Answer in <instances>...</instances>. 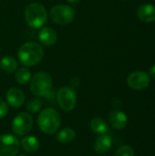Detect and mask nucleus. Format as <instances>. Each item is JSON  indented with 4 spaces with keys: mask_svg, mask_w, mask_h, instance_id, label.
Returning <instances> with one entry per match:
<instances>
[{
    "mask_svg": "<svg viewBox=\"0 0 155 156\" xmlns=\"http://www.w3.org/2000/svg\"><path fill=\"white\" fill-rule=\"evenodd\" d=\"M17 56L22 65L33 67L42 60L44 51L39 44L36 42H26L19 48Z\"/></svg>",
    "mask_w": 155,
    "mask_h": 156,
    "instance_id": "1",
    "label": "nucleus"
},
{
    "mask_svg": "<svg viewBox=\"0 0 155 156\" xmlns=\"http://www.w3.org/2000/svg\"><path fill=\"white\" fill-rule=\"evenodd\" d=\"M61 123L59 113L53 108L43 110L37 116L38 128L47 134H54L58 132Z\"/></svg>",
    "mask_w": 155,
    "mask_h": 156,
    "instance_id": "2",
    "label": "nucleus"
},
{
    "mask_svg": "<svg viewBox=\"0 0 155 156\" xmlns=\"http://www.w3.org/2000/svg\"><path fill=\"white\" fill-rule=\"evenodd\" d=\"M25 19L26 24L32 28L42 27L48 20L47 10L39 3H31L26 7Z\"/></svg>",
    "mask_w": 155,
    "mask_h": 156,
    "instance_id": "3",
    "label": "nucleus"
},
{
    "mask_svg": "<svg viewBox=\"0 0 155 156\" xmlns=\"http://www.w3.org/2000/svg\"><path fill=\"white\" fill-rule=\"evenodd\" d=\"M52 78L46 71L36 73L30 80V90L37 97H48L51 93Z\"/></svg>",
    "mask_w": 155,
    "mask_h": 156,
    "instance_id": "4",
    "label": "nucleus"
},
{
    "mask_svg": "<svg viewBox=\"0 0 155 156\" xmlns=\"http://www.w3.org/2000/svg\"><path fill=\"white\" fill-rule=\"evenodd\" d=\"M51 20L61 26L70 24L75 18V11L72 7L67 5H54L49 12Z\"/></svg>",
    "mask_w": 155,
    "mask_h": 156,
    "instance_id": "5",
    "label": "nucleus"
},
{
    "mask_svg": "<svg viewBox=\"0 0 155 156\" xmlns=\"http://www.w3.org/2000/svg\"><path fill=\"white\" fill-rule=\"evenodd\" d=\"M57 101L64 112H71L77 103V96L75 90L69 86L59 89L57 94Z\"/></svg>",
    "mask_w": 155,
    "mask_h": 156,
    "instance_id": "6",
    "label": "nucleus"
},
{
    "mask_svg": "<svg viewBox=\"0 0 155 156\" xmlns=\"http://www.w3.org/2000/svg\"><path fill=\"white\" fill-rule=\"evenodd\" d=\"M33 126V118L27 112L18 113L13 120L12 130L14 133L19 136L26 135L30 133Z\"/></svg>",
    "mask_w": 155,
    "mask_h": 156,
    "instance_id": "7",
    "label": "nucleus"
},
{
    "mask_svg": "<svg viewBox=\"0 0 155 156\" xmlns=\"http://www.w3.org/2000/svg\"><path fill=\"white\" fill-rule=\"evenodd\" d=\"M20 148L18 139L13 134L0 135V156H16Z\"/></svg>",
    "mask_w": 155,
    "mask_h": 156,
    "instance_id": "8",
    "label": "nucleus"
},
{
    "mask_svg": "<svg viewBox=\"0 0 155 156\" xmlns=\"http://www.w3.org/2000/svg\"><path fill=\"white\" fill-rule=\"evenodd\" d=\"M127 83L129 87L133 90H144L150 83V76L143 71H134L128 76Z\"/></svg>",
    "mask_w": 155,
    "mask_h": 156,
    "instance_id": "9",
    "label": "nucleus"
},
{
    "mask_svg": "<svg viewBox=\"0 0 155 156\" xmlns=\"http://www.w3.org/2000/svg\"><path fill=\"white\" fill-rule=\"evenodd\" d=\"M5 99L13 108H20L25 101V94L20 89L13 87L6 91Z\"/></svg>",
    "mask_w": 155,
    "mask_h": 156,
    "instance_id": "10",
    "label": "nucleus"
},
{
    "mask_svg": "<svg viewBox=\"0 0 155 156\" xmlns=\"http://www.w3.org/2000/svg\"><path fill=\"white\" fill-rule=\"evenodd\" d=\"M139 19L145 23H151L155 20V6L151 4H143L137 9Z\"/></svg>",
    "mask_w": 155,
    "mask_h": 156,
    "instance_id": "11",
    "label": "nucleus"
},
{
    "mask_svg": "<svg viewBox=\"0 0 155 156\" xmlns=\"http://www.w3.org/2000/svg\"><path fill=\"white\" fill-rule=\"evenodd\" d=\"M109 122L114 129L122 130L127 125V116L124 112L115 110L111 112L109 115Z\"/></svg>",
    "mask_w": 155,
    "mask_h": 156,
    "instance_id": "12",
    "label": "nucleus"
},
{
    "mask_svg": "<svg viewBox=\"0 0 155 156\" xmlns=\"http://www.w3.org/2000/svg\"><path fill=\"white\" fill-rule=\"evenodd\" d=\"M38 39L45 46H52L56 43L58 35L51 27H42L38 32Z\"/></svg>",
    "mask_w": 155,
    "mask_h": 156,
    "instance_id": "13",
    "label": "nucleus"
},
{
    "mask_svg": "<svg viewBox=\"0 0 155 156\" xmlns=\"http://www.w3.org/2000/svg\"><path fill=\"white\" fill-rule=\"evenodd\" d=\"M111 138L108 134H101L94 142V151L98 154L107 153L111 146Z\"/></svg>",
    "mask_w": 155,
    "mask_h": 156,
    "instance_id": "14",
    "label": "nucleus"
},
{
    "mask_svg": "<svg viewBox=\"0 0 155 156\" xmlns=\"http://www.w3.org/2000/svg\"><path fill=\"white\" fill-rule=\"evenodd\" d=\"M21 146L26 153L34 154L39 149V141L34 136H25L21 140Z\"/></svg>",
    "mask_w": 155,
    "mask_h": 156,
    "instance_id": "15",
    "label": "nucleus"
},
{
    "mask_svg": "<svg viewBox=\"0 0 155 156\" xmlns=\"http://www.w3.org/2000/svg\"><path fill=\"white\" fill-rule=\"evenodd\" d=\"M90 129L91 131L98 134V135H101V134H105L107 133L108 130H109V127H108V124L107 122L100 118V117H95L93 118L91 121H90Z\"/></svg>",
    "mask_w": 155,
    "mask_h": 156,
    "instance_id": "16",
    "label": "nucleus"
},
{
    "mask_svg": "<svg viewBox=\"0 0 155 156\" xmlns=\"http://www.w3.org/2000/svg\"><path fill=\"white\" fill-rule=\"evenodd\" d=\"M57 141L62 144H68L72 143L76 138V133L71 128H64L57 134Z\"/></svg>",
    "mask_w": 155,
    "mask_h": 156,
    "instance_id": "17",
    "label": "nucleus"
},
{
    "mask_svg": "<svg viewBox=\"0 0 155 156\" xmlns=\"http://www.w3.org/2000/svg\"><path fill=\"white\" fill-rule=\"evenodd\" d=\"M17 61L11 56H5L0 60V69L5 73H13L17 69Z\"/></svg>",
    "mask_w": 155,
    "mask_h": 156,
    "instance_id": "18",
    "label": "nucleus"
},
{
    "mask_svg": "<svg viewBox=\"0 0 155 156\" xmlns=\"http://www.w3.org/2000/svg\"><path fill=\"white\" fill-rule=\"evenodd\" d=\"M30 78H31V72L26 67H22L16 71L15 79H16V81L20 85L26 84L30 80Z\"/></svg>",
    "mask_w": 155,
    "mask_h": 156,
    "instance_id": "19",
    "label": "nucleus"
},
{
    "mask_svg": "<svg viewBox=\"0 0 155 156\" xmlns=\"http://www.w3.org/2000/svg\"><path fill=\"white\" fill-rule=\"evenodd\" d=\"M41 107H42V101L39 99H32L26 104V110L28 112L31 113H36L39 112Z\"/></svg>",
    "mask_w": 155,
    "mask_h": 156,
    "instance_id": "20",
    "label": "nucleus"
},
{
    "mask_svg": "<svg viewBox=\"0 0 155 156\" xmlns=\"http://www.w3.org/2000/svg\"><path fill=\"white\" fill-rule=\"evenodd\" d=\"M114 156H134V152L131 146L124 145V146L120 147L116 151Z\"/></svg>",
    "mask_w": 155,
    "mask_h": 156,
    "instance_id": "21",
    "label": "nucleus"
},
{
    "mask_svg": "<svg viewBox=\"0 0 155 156\" xmlns=\"http://www.w3.org/2000/svg\"><path fill=\"white\" fill-rule=\"evenodd\" d=\"M8 112V106L5 101L0 100V120L5 118Z\"/></svg>",
    "mask_w": 155,
    "mask_h": 156,
    "instance_id": "22",
    "label": "nucleus"
},
{
    "mask_svg": "<svg viewBox=\"0 0 155 156\" xmlns=\"http://www.w3.org/2000/svg\"><path fill=\"white\" fill-rule=\"evenodd\" d=\"M149 76H151L152 78L155 79V65H153V66L150 69V70H149Z\"/></svg>",
    "mask_w": 155,
    "mask_h": 156,
    "instance_id": "23",
    "label": "nucleus"
},
{
    "mask_svg": "<svg viewBox=\"0 0 155 156\" xmlns=\"http://www.w3.org/2000/svg\"><path fill=\"white\" fill-rule=\"evenodd\" d=\"M69 4H71V5H78L79 4V0H67Z\"/></svg>",
    "mask_w": 155,
    "mask_h": 156,
    "instance_id": "24",
    "label": "nucleus"
},
{
    "mask_svg": "<svg viewBox=\"0 0 155 156\" xmlns=\"http://www.w3.org/2000/svg\"><path fill=\"white\" fill-rule=\"evenodd\" d=\"M18 156H26V155H24V154H20V155H18Z\"/></svg>",
    "mask_w": 155,
    "mask_h": 156,
    "instance_id": "25",
    "label": "nucleus"
}]
</instances>
